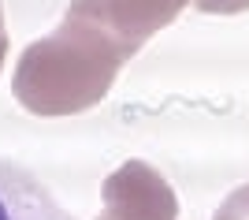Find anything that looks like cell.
I'll return each instance as SVG.
<instances>
[{
    "instance_id": "6da1fadb",
    "label": "cell",
    "mask_w": 249,
    "mask_h": 220,
    "mask_svg": "<svg viewBox=\"0 0 249 220\" xmlns=\"http://www.w3.org/2000/svg\"><path fill=\"white\" fill-rule=\"evenodd\" d=\"M126 60L97 22L67 11L60 30L22 49L11 90L34 116H74L101 105Z\"/></svg>"
},
{
    "instance_id": "5b68a950",
    "label": "cell",
    "mask_w": 249,
    "mask_h": 220,
    "mask_svg": "<svg viewBox=\"0 0 249 220\" xmlns=\"http://www.w3.org/2000/svg\"><path fill=\"white\" fill-rule=\"evenodd\" d=\"M212 220H249V183L238 187L234 194H227V201L216 209Z\"/></svg>"
},
{
    "instance_id": "277c9868",
    "label": "cell",
    "mask_w": 249,
    "mask_h": 220,
    "mask_svg": "<svg viewBox=\"0 0 249 220\" xmlns=\"http://www.w3.org/2000/svg\"><path fill=\"white\" fill-rule=\"evenodd\" d=\"M0 220H74L19 168L0 164Z\"/></svg>"
},
{
    "instance_id": "3957f363",
    "label": "cell",
    "mask_w": 249,
    "mask_h": 220,
    "mask_svg": "<svg viewBox=\"0 0 249 220\" xmlns=\"http://www.w3.org/2000/svg\"><path fill=\"white\" fill-rule=\"evenodd\" d=\"M190 0H71L67 11H78L89 22H97L126 56H134L156 30L186 8Z\"/></svg>"
},
{
    "instance_id": "8992f818",
    "label": "cell",
    "mask_w": 249,
    "mask_h": 220,
    "mask_svg": "<svg viewBox=\"0 0 249 220\" xmlns=\"http://www.w3.org/2000/svg\"><path fill=\"white\" fill-rule=\"evenodd\" d=\"M201 11H208V15H234V11H246L249 0H194Z\"/></svg>"
},
{
    "instance_id": "52a82bcc",
    "label": "cell",
    "mask_w": 249,
    "mask_h": 220,
    "mask_svg": "<svg viewBox=\"0 0 249 220\" xmlns=\"http://www.w3.org/2000/svg\"><path fill=\"white\" fill-rule=\"evenodd\" d=\"M4 56H8V30H4V8H0V67H4Z\"/></svg>"
},
{
    "instance_id": "7a4b0ae2",
    "label": "cell",
    "mask_w": 249,
    "mask_h": 220,
    "mask_svg": "<svg viewBox=\"0 0 249 220\" xmlns=\"http://www.w3.org/2000/svg\"><path fill=\"white\" fill-rule=\"evenodd\" d=\"M97 220H178V198L153 164L126 160L104 179V213Z\"/></svg>"
}]
</instances>
